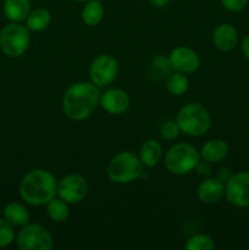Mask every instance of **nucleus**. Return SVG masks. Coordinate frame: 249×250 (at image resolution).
<instances>
[{"mask_svg": "<svg viewBox=\"0 0 249 250\" xmlns=\"http://www.w3.org/2000/svg\"><path fill=\"white\" fill-rule=\"evenodd\" d=\"M99 87L92 82H77L66 89L62 97L63 114L73 121L88 119L100 104Z\"/></svg>", "mask_w": 249, "mask_h": 250, "instance_id": "1", "label": "nucleus"}, {"mask_svg": "<svg viewBox=\"0 0 249 250\" xmlns=\"http://www.w3.org/2000/svg\"><path fill=\"white\" fill-rule=\"evenodd\" d=\"M58 182L50 171L33 168L20 182V197L24 203L33 207L46 205L58 194Z\"/></svg>", "mask_w": 249, "mask_h": 250, "instance_id": "2", "label": "nucleus"}, {"mask_svg": "<svg viewBox=\"0 0 249 250\" xmlns=\"http://www.w3.org/2000/svg\"><path fill=\"white\" fill-rule=\"evenodd\" d=\"M107 177L117 185L133 182L143 176L144 165L132 151H121L110 160L106 168Z\"/></svg>", "mask_w": 249, "mask_h": 250, "instance_id": "3", "label": "nucleus"}, {"mask_svg": "<svg viewBox=\"0 0 249 250\" xmlns=\"http://www.w3.org/2000/svg\"><path fill=\"white\" fill-rule=\"evenodd\" d=\"M176 122L182 133L189 137H200L207 133L211 126V116L205 106L199 103H189L181 107Z\"/></svg>", "mask_w": 249, "mask_h": 250, "instance_id": "4", "label": "nucleus"}, {"mask_svg": "<svg viewBox=\"0 0 249 250\" xmlns=\"http://www.w3.org/2000/svg\"><path fill=\"white\" fill-rule=\"evenodd\" d=\"M200 153L193 146L177 143L170 146L164 156L166 170L176 176L188 175L200 161Z\"/></svg>", "mask_w": 249, "mask_h": 250, "instance_id": "5", "label": "nucleus"}, {"mask_svg": "<svg viewBox=\"0 0 249 250\" xmlns=\"http://www.w3.org/2000/svg\"><path fill=\"white\" fill-rule=\"evenodd\" d=\"M31 42L29 29L19 22H11L0 31V49L9 58H20Z\"/></svg>", "mask_w": 249, "mask_h": 250, "instance_id": "6", "label": "nucleus"}, {"mask_svg": "<svg viewBox=\"0 0 249 250\" xmlns=\"http://www.w3.org/2000/svg\"><path fill=\"white\" fill-rule=\"evenodd\" d=\"M20 250H50L54 247L53 234L42 225L27 224L17 234Z\"/></svg>", "mask_w": 249, "mask_h": 250, "instance_id": "7", "label": "nucleus"}, {"mask_svg": "<svg viewBox=\"0 0 249 250\" xmlns=\"http://www.w3.org/2000/svg\"><path fill=\"white\" fill-rule=\"evenodd\" d=\"M119 63L111 55L103 54L95 58L89 66V77L97 87L110 85L117 77Z\"/></svg>", "mask_w": 249, "mask_h": 250, "instance_id": "8", "label": "nucleus"}, {"mask_svg": "<svg viewBox=\"0 0 249 250\" xmlns=\"http://www.w3.org/2000/svg\"><path fill=\"white\" fill-rule=\"evenodd\" d=\"M89 192L88 181L81 175H67L58 182V195L67 204H77Z\"/></svg>", "mask_w": 249, "mask_h": 250, "instance_id": "9", "label": "nucleus"}, {"mask_svg": "<svg viewBox=\"0 0 249 250\" xmlns=\"http://www.w3.org/2000/svg\"><path fill=\"white\" fill-rule=\"evenodd\" d=\"M225 197L227 202L237 208L249 207V172L241 171L229 178L225 185Z\"/></svg>", "mask_w": 249, "mask_h": 250, "instance_id": "10", "label": "nucleus"}, {"mask_svg": "<svg viewBox=\"0 0 249 250\" xmlns=\"http://www.w3.org/2000/svg\"><path fill=\"white\" fill-rule=\"evenodd\" d=\"M168 61L175 72L189 73L195 72L200 66V58L193 49L187 46H177L168 55Z\"/></svg>", "mask_w": 249, "mask_h": 250, "instance_id": "11", "label": "nucleus"}, {"mask_svg": "<svg viewBox=\"0 0 249 250\" xmlns=\"http://www.w3.org/2000/svg\"><path fill=\"white\" fill-rule=\"evenodd\" d=\"M131 99L129 95L124 90L117 89H107L100 97V106L110 115H121L128 110Z\"/></svg>", "mask_w": 249, "mask_h": 250, "instance_id": "12", "label": "nucleus"}, {"mask_svg": "<svg viewBox=\"0 0 249 250\" xmlns=\"http://www.w3.org/2000/svg\"><path fill=\"white\" fill-rule=\"evenodd\" d=\"M197 194L204 204H216L225 195V183L216 177H208L198 186Z\"/></svg>", "mask_w": 249, "mask_h": 250, "instance_id": "13", "label": "nucleus"}, {"mask_svg": "<svg viewBox=\"0 0 249 250\" xmlns=\"http://www.w3.org/2000/svg\"><path fill=\"white\" fill-rule=\"evenodd\" d=\"M212 41L219 50L231 51L238 43V32L232 24L221 23L215 28Z\"/></svg>", "mask_w": 249, "mask_h": 250, "instance_id": "14", "label": "nucleus"}, {"mask_svg": "<svg viewBox=\"0 0 249 250\" xmlns=\"http://www.w3.org/2000/svg\"><path fill=\"white\" fill-rule=\"evenodd\" d=\"M228 144L224 139H210L200 149V158L208 163H220L228 154Z\"/></svg>", "mask_w": 249, "mask_h": 250, "instance_id": "15", "label": "nucleus"}, {"mask_svg": "<svg viewBox=\"0 0 249 250\" xmlns=\"http://www.w3.org/2000/svg\"><path fill=\"white\" fill-rule=\"evenodd\" d=\"M2 11L7 20L21 23L31 12V0H4Z\"/></svg>", "mask_w": 249, "mask_h": 250, "instance_id": "16", "label": "nucleus"}, {"mask_svg": "<svg viewBox=\"0 0 249 250\" xmlns=\"http://www.w3.org/2000/svg\"><path fill=\"white\" fill-rule=\"evenodd\" d=\"M163 146L158 141H154V139H148V141L143 142L139 148L138 156L144 167L156 166L163 159Z\"/></svg>", "mask_w": 249, "mask_h": 250, "instance_id": "17", "label": "nucleus"}, {"mask_svg": "<svg viewBox=\"0 0 249 250\" xmlns=\"http://www.w3.org/2000/svg\"><path fill=\"white\" fill-rule=\"evenodd\" d=\"M2 217L6 220L7 222L12 225V226L23 227L27 224H29V212L24 205L20 204V203L12 202L5 205L4 210H2Z\"/></svg>", "mask_w": 249, "mask_h": 250, "instance_id": "18", "label": "nucleus"}, {"mask_svg": "<svg viewBox=\"0 0 249 250\" xmlns=\"http://www.w3.org/2000/svg\"><path fill=\"white\" fill-rule=\"evenodd\" d=\"M104 5H103L100 0H88V1H85L82 12H81L82 21L87 26L90 27L98 26L103 21V19H104Z\"/></svg>", "mask_w": 249, "mask_h": 250, "instance_id": "19", "label": "nucleus"}, {"mask_svg": "<svg viewBox=\"0 0 249 250\" xmlns=\"http://www.w3.org/2000/svg\"><path fill=\"white\" fill-rule=\"evenodd\" d=\"M51 22V15L44 7H37L31 10L26 19V26L32 32H42L49 27Z\"/></svg>", "mask_w": 249, "mask_h": 250, "instance_id": "20", "label": "nucleus"}, {"mask_svg": "<svg viewBox=\"0 0 249 250\" xmlns=\"http://www.w3.org/2000/svg\"><path fill=\"white\" fill-rule=\"evenodd\" d=\"M166 88L173 97H181L189 89V81L185 73L172 72L166 78Z\"/></svg>", "mask_w": 249, "mask_h": 250, "instance_id": "21", "label": "nucleus"}, {"mask_svg": "<svg viewBox=\"0 0 249 250\" xmlns=\"http://www.w3.org/2000/svg\"><path fill=\"white\" fill-rule=\"evenodd\" d=\"M46 214L53 221L63 222L70 215V208L65 200L55 197L46 204Z\"/></svg>", "mask_w": 249, "mask_h": 250, "instance_id": "22", "label": "nucleus"}, {"mask_svg": "<svg viewBox=\"0 0 249 250\" xmlns=\"http://www.w3.org/2000/svg\"><path fill=\"white\" fill-rule=\"evenodd\" d=\"M172 67L170 65L168 58H164V56H158L153 60L150 67H149V75L153 80H163V78H167L170 73H172Z\"/></svg>", "mask_w": 249, "mask_h": 250, "instance_id": "23", "label": "nucleus"}, {"mask_svg": "<svg viewBox=\"0 0 249 250\" xmlns=\"http://www.w3.org/2000/svg\"><path fill=\"white\" fill-rule=\"evenodd\" d=\"M216 248L214 239L207 234H194L190 238H188L186 243L187 250H214Z\"/></svg>", "mask_w": 249, "mask_h": 250, "instance_id": "24", "label": "nucleus"}, {"mask_svg": "<svg viewBox=\"0 0 249 250\" xmlns=\"http://www.w3.org/2000/svg\"><path fill=\"white\" fill-rule=\"evenodd\" d=\"M15 239L14 226L7 222L4 217H0V248L10 246Z\"/></svg>", "mask_w": 249, "mask_h": 250, "instance_id": "25", "label": "nucleus"}, {"mask_svg": "<svg viewBox=\"0 0 249 250\" xmlns=\"http://www.w3.org/2000/svg\"><path fill=\"white\" fill-rule=\"evenodd\" d=\"M160 133L163 138L167 139V141H172V139H176L180 136L181 129L178 124L176 122V120L175 121H173V120H167V121L161 126Z\"/></svg>", "mask_w": 249, "mask_h": 250, "instance_id": "26", "label": "nucleus"}, {"mask_svg": "<svg viewBox=\"0 0 249 250\" xmlns=\"http://www.w3.org/2000/svg\"><path fill=\"white\" fill-rule=\"evenodd\" d=\"M222 5L226 10L231 12L242 11L248 4V0H221Z\"/></svg>", "mask_w": 249, "mask_h": 250, "instance_id": "27", "label": "nucleus"}, {"mask_svg": "<svg viewBox=\"0 0 249 250\" xmlns=\"http://www.w3.org/2000/svg\"><path fill=\"white\" fill-rule=\"evenodd\" d=\"M232 175H233V173H232L231 168L227 167V166H222V167L217 168L216 176H215V177L219 178L222 183H225V185H226V183L228 182L229 178L232 177Z\"/></svg>", "mask_w": 249, "mask_h": 250, "instance_id": "28", "label": "nucleus"}, {"mask_svg": "<svg viewBox=\"0 0 249 250\" xmlns=\"http://www.w3.org/2000/svg\"><path fill=\"white\" fill-rule=\"evenodd\" d=\"M194 170L197 171L199 175L209 176L210 172H211V166H210V163H208V161L200 159V161L197 164V166H195Z\"/></svg>", "mask_w": 249, "mask_h": 250, "instance_id": "29", "label": "nucleus"}, {"mask_svg": "<svg viewBox=\"0 0 249 250\" xmlns=\"http://www.w3.org/2000/svg\"><path fill=\"white\" fill-rule=\"evenodd\" d=\"M242 51H243L244 56L249 60V36L244 37L243 41H242Z\"/></svg>", "mask_w": 249, "mask_h": 250, "instance_id": "30", "label": "nucleus"}, {"mask_svg": "<svg viewBox=\"0 0 249 250\" xmlns=\"http://www.w3.org/2000/svg\"><path fill=\"white\" fill-rule=\"evenodd\" d=\"M151 2V5H154L155 7H159V9H163V7L167 6L170 0H149Z\"/></svg>", "mask_w": 249, "mask_h": 250, "instance_id": "31", "label": "nucleus"}, {"mask_svg": "<svg viewBox=\"0 0 249 250\" xmlns=\"http://www.w3.org/2000/svg\"><path fill=\"white\" fill-rule=\"evenodd\" d=\"M75 1H78V2H85V1H88V0H75Z\"/></svg>", "mask_w": 249, "mask_h": 250, "instance_id": "32", "label": "nucleus"}]
</instances>
